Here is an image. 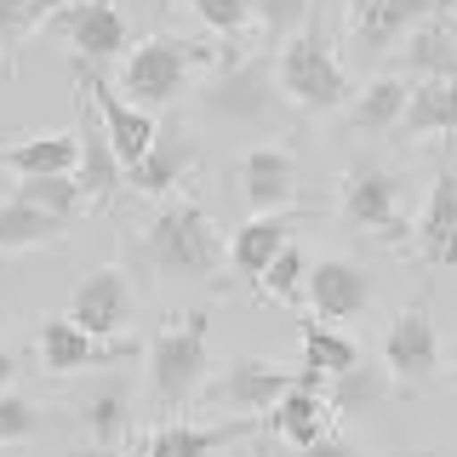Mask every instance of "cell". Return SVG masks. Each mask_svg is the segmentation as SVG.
<instances>
[{"instance_id": "cell-1", "label": "cell", "mask_w": 457, "mask_h": 457, "mask_svg": "<svg viewBox=\"0 0 457 457\" xmlns=\"http://www.w3.org/2000/svg\"><path fill=\"white\" fill-rule=\"evenodd\" d=\"M137 246H143V263L166 280H206L223 257L218 228H212L206 206H195V200H166V206L143 223Z\"/></svg>"}, {"instance_id": "cell-2", "label": "cell", "mask_w": 457, "mask_h": 457, "mask_svg": "<svg viewBox=\"0 0 457 457\" xmlns=\"http://www.w3.org/2000/svg\"><path fill=\"white\" fill-rule=\"evenodd\" d=\"M275 80H280V97H286V104L314 109V114L343 109L354 97L349 92V69L337 63L332 35H326L320 12H309V23L297 29L292 40H280V46H275Z\"/></svg>"}, {"instance_id": "cell-3", "label": "cell", "mask_w": 457, "mask_h": 457, "mask_svg": "<svg viewBox=\"0 0 457 457\" xmlns=\"http://www.w3.org/2000/svg\"><path fill=\"white\" fill-rule=\"evenodd\" d=\"M206 314H183V320L161 326L149 337V400L154 411H183L189 400H200L212 378V332Z\"/></svg>"}, {"instance_id": "cell-4", "label": "cell", "mask_w": 457, "mask_h": 457, "mask_svg": "<svg viewBox=\"0 0 457 457\" xmlns=\"http://www.w3.org/2000/svg\"><path fill=\"white\" fill-rule=\"evenodd\" d=\"M286 109L280 80H275V57H228V63L200 86V114L212 126H235V132H257L275 126Z\"/></svg>"}, {"instance_id": "cell-5", "label": "cell", "mask_w": 457, "mask_h": 457, "mask_svg": "<svg viewBox=\"0 0 457 457\" xmlns=\"http://www.w3.org/2000/svg\"><path fill=\"white\" fill-rule=\"evenodd\" d=\"M195 63H206V46L195 40H178V35H149L137 46H126L120 57V97L137 109H171L183 92H189V75Z\"/></svg>"}, {"instance_id": "cell-6", "label": "cell", "mask_w": 457, "mask_h": 457, "mask_svg": "<svg viewBox=\"0 0 457 457\" xmlns=\"http://www.w3.org/2000/svg\"><path fill=\"white\" fill-rule=\"evenodd\" d=\"M337 212H343V223L389 240V235H400L406 183H400V171H389L383 161H354L343 171V183H337Z\"/></svg>"}, {"instance_id": "cell-7", "label": "cell", "mask_w": 457, "mask_h": 457, "mask_svg": "<svg viewBox=\"0 0 457 457\" xmlns=\"http://www.w3.org/2000/svg\"><path fill=\"white\" fill-rule=\"evenodd\" d=\"M292 389H297V366L252 361V354H240V361H228L218 378H206L200 400H206V406H223V411H246V418H263V411L275 406L280 395H292Z\"/></svg>"}, {"instance_id": "cell-8", "label": "cell", "mask_w": 457, "mask_h": 457, "mask_svg": "<svg viewBox=\"0 0 457 457\" xmlns=\"http://www.w3.org/2000/svg\"><path fill=\"white\" fill-rule=\"evenodd\" d=\"M383 371L395 383H411V389H428L440 378V326L428 303H411L400 309L383 332Z\"/></svg>"}, {"instance_id": "cell-9", "label": "cell", "mask_w": 457, "mask_h": 457, "mask_svg": "<svg viewBox=\"0 0 457 457\" xmlns=\"http://www.w3.org/2000/svg\"><path fill=\"white\" fill-rule=\"evenodd\" d=\"M52 29L69 40V52H75L80 69H109L114 57L132 46V23H126V12L114 6V0H80V6L57 12Z\"/></svg>"}, {"instance_id": "cell-10", "label": "cell", "mask_w": 457, "mask_h": 457, "mask_svg": "<svg viewBox=\"0 0 457 457\" xmlns=\"http://www.w3.org/2000/svg\"><path fill=\"white\" fill-rule=\"evenodd\" d=\"M80 92H86V104H92L97 126H104V137H109L114 161H120V171H132L143 154H149V143H154V132H161V120H154L149 109L126 104V97L114 92L104 75H97V69H80Z\"/></svg>"}, {"instance_id": "cell-11", "label": "cell", "mask_w": 457, "mask_h": 457, "mask_svg": "<svg viewBox=\"0 0 457 457\" xmlns=\"http://www.w3.org/2000/svg\"><path fill=\"white\" fill-rule=\"evenodd\" d=\"M423 18H435V0H349V46L378 63V57L400 52Z\"/></svg>"}, {"instance_id": "cell-12", "label": "cell", "mask_w": 457, "mask_h": 457, "mask_svg": "<svg viewBox=\"0 0 457 457\" xmlns=\"http://www.w3.org/2000/svg\"><path fill=\"white\" fill-rule=\"evenodd\" d=\"M69 320L97 343L120 337L126 326H132V280H126V269H114V263L92 269V275L75 286V297H69Z\"/></svg>"}, {"instance_id": "cell-13", "label": "cell", "mask_w": 457, "mask_h": 457, "mask_svg": "<svg viewBox=\"0 0 457 457\" xmlns=\"http://www.w3.org/2000/svg\"><path fill=\"white\" fill-rule=\"evenodd\" d=\"M303 297H309L314 320H326V326L361 320L371 309V275L361 263H349V257H314L309 280H303Z\"/></svg>"}, {"instance_id": "cell-14", "label": "cell", "mask_w": 457, "mask_h": 457, "mask_svg": "<svg viewBox=\"0 0 457 457\" xmlns=\"http://www.w3.org/2000/svg\"><path fill=\"white\" fill-rule=\"evenodd\" d=\"M235 178H240V200H246L252 218L297 206V154L280 149V143H252V149L240 154Z\"/></svg>"}, {"instance_id": "cell-15", "label": "cell", "mask_w": 457, "mask_h": 457, "mask_svg": "<svg viewBox=\"0 0 457 457\" xmlns=\"http://www.w3.org/2000/svg\"><path fill=\"white\" fill-rule=\"evenodd\" d=\"M195 161H200V143L189 137V126H178V120H166L161 132H154V143H149V154L126 171V189H137V195H149V200H161V195H171L183 178L195 171Z\"/></svg>"}, {"instance_id": "cell-16", "label": "cell", "mask_w": 457, "mask_h": 457, "mask_svg": "<svg viewBox=\"0 0 457 457\" xmlns=\"http://www.w3.org/2000/svg\"><path fill=\"white\" fill-rule=\"evenodd\" d=\"M35 354H40V366L52 371V378H75V371H92V366H104V361H120V343H97V337H86L69 314H46V320L35 326Z\"/></svg>"}, {"instance_id": "cell-17", "label": "cell", "mask_w": 457, "mask_h": 457, "mask_svg": "<svg viewBox=\"0 0 457 457\" xmlns=\"http://www.w3.org/2000/svg\"><path fill=\"white\" fill-rule=\"evenodd\" d=\"M257 435V418H228V423H161L137 440V457H218L228 446Z\"/></svg>"}, {"instance_id": "cell-18", "label": "cell", "mask_w": 457, "mask_h": 457, "mask_svg": "<svg viewBox=\"0 0 457 457\" xmlns=\"http://www.w3.org/2000/svg\"><path fill=\"white\" fill-rule=\"evenodd\" d=\"M411 240H418V257L428 269H457V171H440L435 178Z\"/></svg>"}, {"instance_id": "cell-19", "label": "cell", "mask_w": 457, "mask_h": 457, "mask_svg": "<svg viewBox=\"0 0 457 457\" xmlns=\"http://www.w3.org/2000/svg\"><path fill=\"white\" fill-rule=\"evenodd\" d=\"M292 246V218L286 212H269V218H246L228 235V269L240 280H263V269Z\"/></svg>"}, {"instance_id": "cell-20", "label": "cell", "mask_w": 457, "mask_h": 457, "mask_svg": "<svg viewBox=\"0 0 457 457\" xmlns=\"http://www.w3.org/2000/svg\"><path fill=\"white\" fill-rule=\"evenodd\" d=\"M406 137H452L457 132V75H435V80H411L406 114H400Z\"/></svg>"}, {"instance_id": "cell-21", "label": "cell", "mask_w": 457, "mask_h": 457, "mask_svg": "<svg viewBox=\"0 0 457 457\" xmlns=\"http://www.w3.org/2000/svg\"><path fill=\"white\" fill-rule=\"evenodd\" d=\"M395 63H400V80L457 75V35H452V23L423 18L406 40H400V57H395Z\"/></svg>"}, {"instance_id": "cell-22", "label": "cell", "mask_w": 457, "mask_h": 457, "mask_svg": "<svg viewBox=\"0 0 457 457\" xmlns=\"http://www.w3.org/2000/svg\"><path fill=\"white\" fill-rule=\"evenodd\" d=\"M75 137H80V166H75V183H80V195H86V200H114V189L126 183V171H120V161H114V149H109L104 126H97L92 104L80 109V126H75Z\"/></svg>"}, {"instance_id": "cell-23", "label": "cell", "mask_w": 457, "mask_h": 457, "mask_svg": "<svg viewBox=\"0 0 457 457\" xmlns=\"http://www.w3.org/2000/svg\"><path fill=\"white\" fill-rule=\"evenodd\" d=\"M0 166L12 178H57V171H75L80 166V137L75 132H40L23 143H6L0 149Z\"/></svg>"}, {"instance_id": "cell-24", "label": "cell", "mask_w": 457, "mask_h": 457, "mask_svg": "<svg viewBox=\"0 0 457 457\" xmlns=\"http://www.w3.org/2000/svg\"><path fill=\"white\" fill-rule=\"evenodd\" d=\"M395 395V378L383 366L361 361L354 371H337L332 383H326V406H332V418H378L383 406H389Z\"/></svg>"}, {"instance_id": "cell-25", "label": "cell", "mask_w": 457, "mask_h": 457, "mask_svg": "<svg viewBox=\"0 0 457 457\" xmlns=\"http://www.w3.org/2000/svg\"><path fill=\"white\" fill-rule=\"evenodd\" d=\"M263 423H269V435H280L286 446H314L320 435H332V406H326V395H309V389H292V395H280L275 406L263 411Z\"/></svg>"}, {"instance_id": "cell-26", "label": "cell", "mask_w": 457, "mask_h": 457, "mask_svg": "<svg viewBox=\"0 0 457 457\" xmlns=\"http://www.w3.org/2000/svg\"><path fill=\"white\" fill-rule=\"evenodd\" d=\"M406 97H411V80H400V75H371L361 92L349 97V120H354V132H366V137L395 132L400 114H406Z\"/></svg>"}, {"instance_id": "cell-27", "label": "cell", "mask_w": 457, "mask_h": 457, "mask_svg": "<svg viewBox=\"0 0 457 457\" xmlns=\"http://www.w3.org/2000/svg\"><path fill=\"white\" fill-rule=\"evenodd\" d=\"M80 423H86V435H92L97 452L120 446V435L132 428V395H126V383H114V378L97 383V389L80 400Z\"/></svg>"}, {"instance_id": "cell-28", "label": "cell", "mask_w": 457, "mask_h": 457, "mask_svg": "<svg viewBox=\"0 0 457 457\" xmlns=\"http://www.w3.org/2000/svg\"><path fill=\"white\" fill-rule=\"evenodd\" d=\"M361 361L366 354L349 332H337V326H326V320H303V366L297 371H314V378L332 383L337 371H354Z\"/></svg>"}, {"instance_id": "cell-29", "label": "cell", "mask_w": 457, "mask_h": 457, "mask_svg": "<svg viewBox=\"0 0 457 457\" xmlns=\"http://www.w3.org/2000/svg\"><path fill=\"white\" fill-rule=\"evenodd\" d=\"M63 218H52V212L40 206H23L18 195L0 206V252H35V246H52L57 235H63Z\"/></svg>"}, {"instance_id": "cell-30", "label": "cell", "mask_w": 457, "mask_h": 457, "mask_svg": "<svg viewBox=\"0 0 457 457\" xmlns=\"http://www.w3.org/2000/svg\"><path fill=\"white\" fill-rule=\"evenodd\" d=\"M12 195H18L23 206H40V212H52V218H63V223L86 206L75 171H57V178H18V189H12Z\"/></svg>"}, {"instance_id": "cell-31", "label": "cell", "mask_w": 457, "mask_h": 457, "mask_svg": "<svg viewBox=\"0 0 457 457\" xmlns=\"http://www.w3.org/2000/svg\"><path fill=\"white\" fill-rule=\"evenodd\" d=\"M309 263H314V257H309V252L292 240V246H286V252L275 257V263L263 269V280H257V286H263V297H275V303H303Z\"/></svg>"}, {"instance_id": "cell-32", "label": "cell", "mask_w": 457, "mask_h": 457, "mask_svg": "<svg viewBox=\"0 0 457 457\" xmlns=\"http://www.w3.org/2000/svg\"><path fill=\"white\" fill-rule=\"evenodd\" d=\"M309 12H314V0H252V18H257V29L269 35V46L292 40L297 29L309 23Z\"/></svg>"}, {"instance_id": "cell-33", "label": "cell", "mask_w": 457, "mask_h": 457, "mask_svg": "<svg viewBox=\"0 0 457 457\" xmlns=\"http://www.w3.org/2000/svg\"><path fill=\"white\" fill-rule=\"evenodd\" d=\"M40 435V406L18 389L0 395V446H23V440Z\"/></svg>"}, {"instance_id": "cell-34", "label": "cell", "mask_w": 457, "mask_h": 457, "mask_svg": "<svg viewBox=\"0 0 457 457\" xmlns=\"http://www.w3.org/2000/svg\"><path fill=\"white\" fill-rule=\"evenodd\" d=\"M183 6H189L195 23L212 29V35H240V29L252 23V0H183Z\"/></svg>"}, {"instance_id": "cell-35", "label": "cell", "mask_w": 457, "mask_h": 457, "mask_svg": "<svg viewBox=\"0 0 457 457\" xmlns=\"http://www.w3.org/2000/svg\"><path fill=\"white\" fill-rule=\"evenodd\" d=\"M29 0H0V46H12L18 35H29Z\"/></svg>"}, {"instance_id": "cell-36", "label": "cell", "mask_w": 457, "mask_h": 457, "mask_svg": "<svg viewBox=\"0 0 457 457\" xmlns=\"http://www.w3.org/2000/svg\"><path fill=\"white\" fill-rule=\"evenodd\" d=\"M297 457H366V452L354 446V440H343V435H320L314 446H303Z\"/></svg>"}, {"instance_id": "cell-37", "label": "cell", "mask_w": 457, "mask_h": 457, "mask_svg": "<svg viewBox=\"0 0 457 457\" xmlns=\"http://www.w3.org/2000/svg\"><path fill=\"white\" fill-rule=\"evenodd\" d=\"M69 6H80V0H29V23H52L57 18V12H69Z\"/></svg>"}, {"instance_id": "cell-38", "label": "cell", "mask_w": 457, "mask_h": 457, "mask_svg": "<svg viewBox=\"0 0 457 457\" xmlns=\"http://www.w3.org/2000/svg\"><path fill=\"white\" fill-rule=\"evenodd\" d=\"M12 378H18V361H12V349H0V395L12 389Z\"/></svg>"}, {"instance_id": "cell-39", "label": "cell", "mask_w": 457, "mask_h": 457, "mask_svg": "<svg viewBox=\"0 0 457 457\" xmlns=\"http://www.w3.org/2000/svg\"><path fill=\"white\" fill-rule=\"evenodd\" d=\"M228 457H269L263 446H246V440H240V446H228Z\"/></svg>"}, {"instance_id": "cell-40", "label": "cell", "mask_w": 457, "mask_h": 457, "mask_svg": "<svg viewBox=\"0 0 457 457\" xmlns=\"http://www.w3.org/2000/svg\"><path fill=\"white\" fill-rule=\"evenodd\" d=\"M80 457H126L120 446H109V452H80Z\"/></svg>"}]
</instances>
